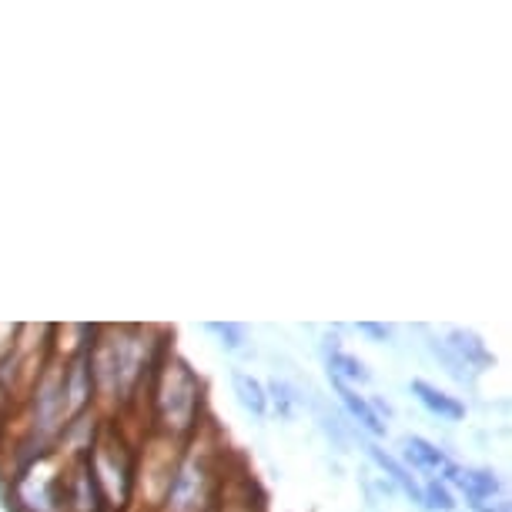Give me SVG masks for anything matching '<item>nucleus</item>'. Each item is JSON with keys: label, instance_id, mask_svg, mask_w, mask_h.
<instances>
[{"label": "nucleus", "instance_id": "nucleus-1", "mask_svg": "<svg viewBox=\"0 0 512 512\" xmlns=\"http://www.w3.org/2000/svg\"><path fill=\"white\" fill-rule=\"evenodd\" d=\"M164 415H168V425L175 422L178 429H185L191 412H195V402H198V389L195 382H191V375L185 369L175 372V379L168 382V389H164Z\"/></svg>", "mask_w": 512, "mask_h": 512}, {"label": "nucleus", "instance_id": "nucleus-2", "mask_svg": "<svg viewBox=\"0 0 512 512\" xmlns=\"http://www.w3.org/2000/svg\"><path fill=\"white\" fill-rule=\"evenodd\" d=\"M402 449H405V459H409L412 466L422 469V472H432V476H452V472H456V466H452V459L446 456V452L436 449L432 442H425V439L405 436Z\"/></svg>", "mask_w": 512, "mask_h": 512}, {"label": "nucleus", "instance_id": "nucleus-3", "mask_svg": "<svg viewBox=\"0 0 512 512\" xmlns=\"http://www.w3.org/2000/svg\"><path fill=\"white\" fill-rule=\"evenodd\" d=\"M449 479L456 482L462 492H466V499L472 502V509L482 506V502H489L499 492V479L492 476V472H486V469H456Z\"/></svg>", "mask_w": 512, "mask_h": 512}, {"label": "nucleus", "instance_id": "nucleus-4", "mask_svg": "<svg viewBox=\"0 0 512 512\" xmlns=\"http://www.w3.org/2000/svg\"><path fill=\"white\" fill-rule=\"evenodd\" d=\"M412 392H415V399H419L432 415H439V419L459 422L462 415H466V409H462V405H459L456 399H452V395L439 392V389H432L429 382H412Z\"/></svg>", "mask_w": 512, "mask_h": 512}, {"label": "nucleus", "instance_id": "nucleus-5", "mask_svg": "<svg viewBox=\"0 0 512 512\" xmlns=\"http://www.w3.org/2000/svg\"><path fill=\"white\" fill-rule=\"evenodd\" d=\"M452 338V349H456V359L462 365H489V352H486V345L479 342V335H472V332H462V328H456V332L449 335Z\"/></svg>", "mask_w": 512, "mask_h": 512}, {"label": "nucleus", "instance_id": "nucleus-6", "mask_svg": "<svg viewBox=\"0 0 512 512\" xmlns=\"http://www.w3.org/2000/svg\"><path fill=\"white\" fill-rule=\"evenodd\" d=\"M332 382H335L338 395H342V402L349 405V412L355 415V419H359V422H362L369 432H375V436H382V432H385V425L379 422V415H375V412L369 409V402L359 399V395H355V392L349 389V382H338V379H332Z\"/></svg>", "mask_w": 512, "mask_h": 512}, {"label": "nucleus", "instance_id": "nucleus-7", "mask_svg": "<svg viewBox=\"0 0 512 512\" xmlns=\"http://www.w3.org/2000/svg\"><path fill=\"white\" fill-rule=\"evenodd\" d=\"M198 486H201V472L198 469H185L175 482V492H171V502H175V512H188L195 509L198 502Z\"/></svg>", "mask_w": 512, "mask_h": 512}, {"label": "nucleus", "instance_id": "nucleus-8", "mask_svg": "<svg viewBox=\"0 0 512 512\" xmlns=\"http://www.w3.org/2000/svg\"><path fill=\"white\" fill-rule=\"evenodd\" d=\"M235 392H238V402L245 405L248 412H255V415H265L268 409V402H265V389L258 385L251 375L245 372H235Z\"/></svg>", "mask_w": 512, "mask_h": 512}, {"label": "nucleus", "instance_id": "nucleus-9", "mask_svg": "<svg viewBox=\"0 0 512 512\" xmlns=\"http://www.w3.org/2000/svg\"><path fill=\"white\" fill-rule=\"evenodd\" d=\"M328 372H332V379L338 382H369V372H365V365L359 359H352V355L345 352H335L332 359H328Z\"/></svg>", "mask_w": 512, "mask_h": 512}, {"label": "nucleus", "instance_id": "nucleus-10", "mask_svg": "<svg viewBox=\"0 0 512 512\" xmlns=\"http://www.w3.org/2000/svg\"><path fill=\"white\" fill-rule=\"evenodd\" d=\"M369 452H372V459H375V462H379V466H382V469H389V472H392V479H395V482H402V486H405V489H409V496H415V499H422V489H419V486H415V479H412V476H409V472H405L402 466H399V462H395L392 456H385V452H382V449H375V446H372Z\"/></svg>", "mask_w": 512, "mask_h": 512}, {"label": "nucleus", "instance_id": "nucleus-11", "mask_svg": "<svg viewBox=\"0 0 512 512\" xmlns=\"http://www.w3.org/2000/svg\"><path fill=\"white\" fill-rule=\"evenodd\" d=\"M208 328L221 338V345H225L228 352H241V349H245V328H241V325L225 322V325H208Z\"/></svg>", "mask_w": 512, "mask_h": 512}, {"label": "nucleus", "instance_id": "nucleus-12", "mask_svg": "<svg viewBox=\"0 0 512 512\" xmlns=\"http://www.w3.org/2000/svg\"><path fill=\"white\" fill-rule=\"evenodd\" d=\"M422 499H425V506H429V509H439V512H452V509H456V502H452L449 489H446V486H439V482H432V486L422 492Z\"/></svg>", "mask_w": 512, "mask_h": 512}, {"label": "nucleus", "instance_id": "nucleus-13", "mask_svg": "<svg viewBox=\"0 0 512 512\" xmlns=\"http://www.w3.org/2000/svg\"><path fill=\"white\" fill-rule=\"evenodd\" d=\"M67 395H71V409H81L84 399H88V385H84V365L77 362L74 372H71V389H67Z\"/></svg>", "mask_w": 512, "mask_h": 512}, {"label": "nucleus", "instance_id": "nucleus-14", "mask_svg": "<svg viewBox=\"0 0 512 512\" xmlns=\"http://www.w3.org/2000/svg\"><path fill=\"white\" fill-rule=\"evenodd\" d=\"M359 328H362V332L375 335V338H389V328H382V325H369V322H362Z\"/></svg>", "mask_w": 512, "mask_h": 512}, {"label": "nucleus", "instance_id": "nucleus-15", "mask_svg": "<svg viewBox=\"0 0 512 512\" xmlns=\"http://www.w3.org/2000/svg\"><path fill=\"white\" fill-rule=\"evenodd\" d=\"M476 512H509L506 502H482V506H476Z\"/></svg>", "mask_w": 512, "mask_h": 512}]
</instances>
